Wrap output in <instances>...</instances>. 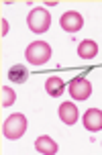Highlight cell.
Returning <instances> with one entry per match:
<instances>
[{
  "instance_id": "cell-11",
  "label": "cell",
  "mask_w": 102,
  "mask_h": 155,
  "mask_svg": "<svg viewBox=\"0 0 102 155\" xmlns=\"http://www.w3.org/2000/svg\"><path fill=\"white\" fill-rule=\"evenodd\" d=\"M27 78H29V70H27L25 65H21V63H15V65L8 70V80L15 82V84H25Z\"/></svg>"
},
{
  "instance_id": "cell-8",
  "label": "cell",
  "mask_w": 102,
  "mask_h": 155,
  "mask_svg": "<svg viewBox=\"0 0 102 155\" xmlns=\"http://www.w3.org/2000/svg\"><path fill=\"white\" fill-rule=\"evenodd\" d=\"M35 149L43 155H55L57 153V143H55L51 137H47V135H41V137H37V141H35Z\"/></svg>"
},
{
  "instance_id": "cell-7",
  "label": "cell",
  "mask_w": 102,
  "mask_h": 155,
  "mask_svg": "<svg viewBox=\"0 0 102 155\" xmlns=\"http://www.w3.org/2000/svg\"><path fill=\"white\" fill-rule=\"evenodd\" d=\"M78 108H76V104H71V102H63L61 106H59V118H61L65 124H76L78 123Z\"/></svg>"
},
{
  "instance_id": "cell-4",
  "label": "cell",
  "mask_w": 102,
  "mask_h": 155,
  "mask_svg": "<svg viewBox=\"0 0 102 155\" xmlns=\"http://www.w3.org/2000/svg\"><path fill=\"white\" fill-rule=\"evenodd\" d=\"M92 94V84L88 82L86 78H74L70 82V96L74 100H88Z\"/></svg>"
},
{
  "instance_id": "cell-9",
  "label": "cell",
  "mask_w": 102,
  "mask_h": 155,
  "mask_svg": "<svg viewBox=\"0 0 102 155\" xmlns=\"http://www.w3.org/2000/svg\"><path fill=\"white\" fill-rule=\"evenodd\" d=\"M96 53H98V45H96V41H92V39H84V41H80L78 55L82 57V59H94Z\"/></svg>"
},
{
  "instance_id": "cell-5",
  "label": "cell",
  "mask_w": 102,
  "mask_h": 155,
  "mask_svg": "<svg viewBox=\"0 0 102 155\" xmlns=\"http://www.w3.org/2000/svg\"><path fill=\"white\" fill-rule=\"evenodd\" d=\"M59 25H61L63 31L67 33H78L82 27H84V16L76 12V10H67V12H63L61 18H59Z\"/></svg>"
},
{
  "instance_id": "cell-12",
  "label": "cell",
  "mask_w": 102,
  "mask_h": 155,
  "mask_svg": "<svg viewBox=\"0 0 102 155\" xmlns=\"http://www.w3.org/2000/svg\"><path fill=\"white\" fill-rule=\"evenodd\" d=\"M16 100V94L12 88H8V86H4L2 88V108H8V106H12Z\"/></svg>"
},
{
  "instance_id": "cell-6",
  "label": "cell",
  "mask_w": 102,
  "mask_h": 155,
  "mask_svg": "<svg viewBox=\"0 0 102 155\" xmlns=\"http://www.w3.org/2000/svg\"><path fill=\"white\" fill-rule=\"evenodd\" d=\"M84 127L90 133H98L102 129V110L98 108H90L84 114Z\"/></svg>"
},
{
  "instance_id": "cell-2",
  "label": "cell",
  "mask_w": 102,
  "mask_h": 155,
  "mask_svg": "<svg viewBox=\"0 0 102 155\" xmlns=\"http://www.w3.org/2000/svg\"><path fill=\"white\" fill-rule=\"evenodd\" d=\"M25 57L33 65H45L51 59V47L45 41H35L25 49Z\"/></svg>"
},
{
  "instance_id": "cell-1",
  "label": "cell",
  "mask_w": 102,
  "mask_h": 155,
  "mask_svg": "<svg viewBox=\"0 0 102 155\" xmlns=\"http://www.w3.org/2000/svg\"><path fill=\"white\" fill-rule=\"evenodd\" d=\"M25 133H27V116L25 114L15 112V114H10L6 120L2 123V135L10 141L21 139Z\"/></svg>"
},
{
  "instance_id": "cell-13",
  "label": "cell",
  "mask_w": 102,
  "mask_h": 155,
  "mask_svg": "<svg viewBox=\"0 0 102 155\" xmlns=\"http://www.w3.org/2000/svg\"><path fill=\"white\" fill-rule=\"evenodd\" d=\"M6 33H8V23L4 21V18H2V37H4Z\"/></svg>"
},
{
  "instance_id": "cell-10",
  "label": "cell",
  "mask_w": 102,
  "mask_h": 155,
  "mask_svg": "<svg viewBox=\"0 0 102 155\" xmlns=\"http://www.w3.org/2000/svg\"><path fill=\"white\" fill-rule=\"evenodd\" d=\"M45 90H47L49 96L57 98V96H61L63 90H65V82H63L59 76H51V78H47V82H45Z\"/></svg>"
},
{
  "instance_id": "cell-3",
  "label": "cell",
  "mask_w": 102,
  "mask_h": 155,
  "mask_svg": "<svg viewBox=\"0 0 102 155\" xmlns=\"http://www.w3.org/2000/svg\"><path fill=\"white\" fill-rule=\"evenodd\" d=\"M27 25H29V29L33 33H45L49 29V25H51V15H49L45 8H33L29 16H27Z\"/></svg>"
}]
</instances>
